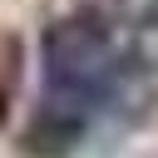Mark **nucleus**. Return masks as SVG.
<instances>
[{
	"mask_svg": "<svg viewBox=\"0 0 158 158\" xmlns=\"http://www.w3.org/2000/svg\"><path fill=\"white\" fill-rule=\"evenodd\" d=\"M143 40H148V49L158 54V0H153V10H148V20H143Z\"/></svg>",
	"mask_w": 158,
	"mask_h": 158,
	"instance_id": "nucleus-2",
	"label": "nucleus"
},
{
	"mask_svg": "<svg viewBox=\"0 0 158 158\" xmlns=\"http://www.w3.org/2000/svg\"><path fill=\"white\" fill-rule=\"evenodd\" d=\"M89 128H94V114H89V109L44 94V104H40L35 118L25 123L20 148H25V158H69V153L84 148Z\"/></svg>",
	"mask_w": 158,
	"mask_h": 158,
	"instance_id": "nucleus-1",
	"label": "nucleus"
},
{
	"mask_svg": "<svg viewBox=\"0 0 158 158\" xmlns=\"http://www.w3.org/2000/svg\"><path fill=\"white\" fill-rule=\"evenodd\" d=\"M5 118H10V79H0V128H5Z\"/></svg>",
	"mask_w": 158,
	"mask_h": 158,
	"instance_id": "nucleus-3",
	"label": "nucleus"
}]
</instances>
